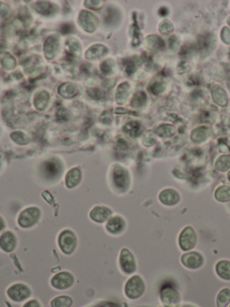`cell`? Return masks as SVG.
<instances>
[{"label":"cell","mask_w":230,"mask_h":307,"mask_svg":"<svg viewBox=\"0 0 230 307\" xmlns=\"http://www.w3.org/2000/svg\"><path fill=\"white\" fill-rule=\"evenodd\" d=\"M145 291V284L139 276H133L127 281L125 294L130 299H137L142 295Z\"/></svg>","instance_id":"cell-1"},{"label":"cell","mask_w":230,"mask_h":307,"mask_svg":"<svg viewBox=\"0 0 230 307\" xmlns=\"http://www.w3.org/2000/svg\"><path fill=\"white\" fill-rule=\"evenodd\" d=\"M58 243L62 253L69 255L76 247V237L70 230H65L59 233Z\"/></svg>","instance_id":"cell-2"},{"label":"cell","mask_w":230,"mask_h":307,"mask_svg":"<svg viewBox=\"0 0 230 307\" xmlns=\"http://www.w3.org/2000/svg\"><path fill=\"white\" fill-rule=\"evenodd\" d=\"M41 212L35 207H30L23 211L19 217H18V223L23 228L33 227L38 223L40 219Z\"/></svg>","instance_id":"cell-3"},{"label":"cell","mask_w":230,"mask_h":307,"mask_svg":"<svg viewBox=\"0 0 230 307\" xmlns=\"http://www.w3.org/2000/svg\"><path fill=\"white\" fill-rule=\"evenodd\" d=\"M7 294L9 298L14 302L20 303L29 297L31 295V289L25 284L17 283L9 287L7 291Z\"/></svg>","instance_id":"cell-4"},{"label":"cell","mask_w":230,"mask_h":307,"mask_svg":"<svg viewBox=\"0 0 230 307\" xmlns=\"http://www.w3.org/2000/svg\"><path fill=\"white\" fill-rule=\"evenodd\" d=\"M51 286L59 290H65L69 288L74 284V278L71 274L63 271L56 274L50 280Z\"/></svg>","instance_id":"cell-5"},{"label":"cell","mask_w":230,"mask_h":307,"mask_svg":"<svg viewBox=\"0 0 230 307\" xmlns=\"http://www.w3.org/2000/svg\"><path fill=\"white\" fill-rule=\"evenodd\" d=\"M119 263L121 271L126 275L132 274L136 270V262L134 260V257L127 249H123L121 251Z\"/></svg>","instance_id":"cell-6"},{"label":"cell","mask_w":230,"mask_h":307,"mask_svg":"<svg viewBox=\"0 0 230 307\" xmlns=\"http://www.w3.org/2000/svg\"><path fill=\"white\" fill-rule=\"evenodd\" d=\"M160 298L162 303L168 307H175L180 303V294L172 287H165L161 291Z\"/></svg>","instance_id":"cell-7"},{"label":"cell","mask_w":230,"mask_h":307,"mask_svg":"<svg viewBox=\"0 0 230 307\" xmlns=\"http://www.w3.org/2000/svg\"><path fill=\"white\" fill-rule=\"evenodd\" d=\"M17 236L12 231H6L0 236V249L5 253H11L17 247Z\"/></svg>","instance_id":"cell-8"},{"label":"cell","mask_w":230,"mask_h":307,"mask_svg":"<svg viewBox=\"0 0 230 307\" xmlns=\"http://www.w3.org/2000/svg\"><path fill=\"white\" fill-rule=\"evenodd\" d=\"M126 227L125 221L120 216H115L110 219L106 223V230L112 234H119L124 231Z\"/></svg>","instance_id":"cell-9"},{"label":"cell","mask_w":230,"mask_h":307,"mask_svg":"<svg viewBox=\"0 0 230 307\" xmlns=\"http://www.w3.org/2000/svg\"><path fill=\"white\" fill-rule=\"evenodd\" d=\"M111 215H112V211L108 208L103 206H97L90 213V217L94 222L102 223L108 220Z\"/></svg>","instance_id":"cell-10"},{"label":"cell","mask_w":230,"mask_h":307,"mask_svg":"<svg viewBox=\"0 0 230 307\" xmlns=\"http://www.w3.org/2000/svg\"><path fill=\"white\" fill-rule=\"evenodd\" d=\"M216 271L218 277L223 280L230 281V262L227 261H223L218 262L216 267Z\"/></svg>","instance_id":"cell-11"},{"label":"cell","mask_w":230,"mask_h":307,"mask_svg":"<svg viewBox=\"0 0 230 307\" xmlns=\"http://www.w3.org/2000/svg\"><path fill=\"white\" fill-rule=\"evenodd\" d=\"M230 303V289L224 288L219 291L217 296V306L226 307Z\"/></svg>","instance_id":"cell-12"},{"label":"cell","mask_w":230,"mask_h":307,"mask_svg":"<svg viewBox=\"0 0 230 307\" xmlns=\"http://www.w3.org/2000/svg\"><path fill=\"white\" fill-rule=\"evenodd\" d=\"M72 299L67 295H60L52 299L50 305L51 307H70L71 306Z\"/></svg>","instance_id":"cell-13"},{"label":"cell","mask_w":230,"mask_h":307,"mask_svg":"<svg viewBox=\"0 0 230 307\" xmlns=\"http://www.w3.org/2000/svg\"><path fill=\"white\" fill-rule=\"evenodd\" d=\"M23 307H42L41 306V303L38 302L37 300H31L29 302L25 303V305Z\"/></svg>","instance_id":"cell-14"},{"label":"cell","mask_w":230,"mask_h":307,"mask_svg":"<svg viewBox=\"0 0 230 307\" xmlns=\"http://www.w3.org/2000/svg\"><path fill=\"white\" fill-rule=\"evenodd\" d=\"M5 226H6V225H5V221L0 217V231L4 229Z\"/></svg>","instance_id":"cell-15"},{"label":"cell","mask_w":230,"mask_h":307,"mask_svg":"<svg viewBox=\"0 0 230 307\" xmlns=\"http://www.w3.org/2000/svg\"><path fill=\"white\" fill-rule=\"evenodd\" d=\"M184 307H192V306H187V305H185V306Z\"/></svg>","instance_id":"cell-16"},{"label":"cell","mask_w":230,"mask_h":307,"mask_svg":"<svg viewBox=\"0 0 230 307\" xmlns=\"http://www.w3.org/2000/svg\"><path fill=\"white\" fill-rule=\"evenodd\" d=\"M230 307V306H229Z\"/></svg>","instance_id":"cell-17"}]
</instances>
